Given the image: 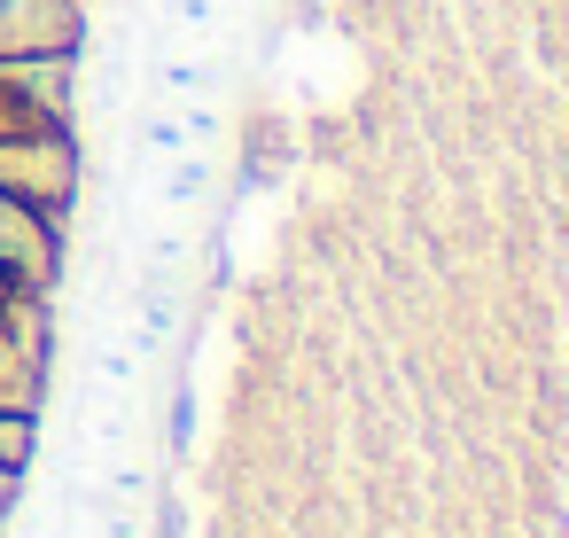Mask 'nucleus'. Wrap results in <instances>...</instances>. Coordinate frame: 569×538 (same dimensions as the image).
I'll return each instance as SVG.
<instances>
[{
  "label": "nucleus",
  "mask_w": 569,
  "mask_h": 538,
  "mask_svg": "<svg viewBox=\"0 0 569 538\" xmlns=\"http://www.w3.org/2000/svg\"><path fill=\"white\" fill-rule=\"evenodd\" d=\"M0 188L17 203L48 211L56 227H71V211L87 203V149L71 126H9L0 133Z\"/></svg>",
  "instance_id": "f257e3e1"
},
{
  "label": "nucleus",
  "mask_w": 569,
  "mask_h": 538,
  "mask_svg": "<svg viewBox=\"0 0 569 538\" xmlns=\"http://www.w3.org/2000/svg\"><path fill=\"white\" fill-rule=\"evenodd\" d=\"M63 235L71 227H56L48 211H32V203H17L9 188H0V281L9 289H56L63 258H71Z\"/></svg>",
  "instance_id": "f03ea898"
},
{
  "label": "nucleus",
  "mask_w": 569,
  "mask_h": 538,
  "mask_svg": "<svg viewBox=\"0 0 569 538\" xmlns=\"http://www.w3.org/2000/svg\"><path fill=\"white\" fill-rule=\"evenodd\" d=\"M71 48H87V9L79 0H0V63L71 56Z\"/></svg>",
  "instance_id": "7ed1b4c3"
},
{
  "label": "nucleus",
  "mask_w": 569,
  "mask_h": 538,
  "mask_svg": "<svg viewBox=\"0 0 569 538\" xmlns=\"http://www.w3.org/2000/svg\"><path fill=\"white\" fill-rule=\"evenodd\" d=\"M219 32H227V0H164V40L211 48Z\"/></svg>",
  "instance_id": "20e7f679"
},
{
  "label": "nucleus",
  "mask_w": 569,
  "mask_h": 538,
  "mask_svg": "<svg viewBox=\"0 0 569 538\" xmlns=\"http://www.w3.org/2000/svg\"><path fill=\"white\" fill-rule=\"evenodd\" d=\"M48 452V414H0V468L32 476Z\"/></svg>",
  "instance_id": "39448f33"
},
{
  "label": "nucleus",
  "mask_w": 569,
  "mask_h": 538,
  "mask_svg": "<svg viewBox=\"0 0 569 538\" xmlns=\"http://www.w3.org/2000/svg\"><path fill=\"white\" fill-rule=\"evenodd\" d=\"M17 507H24V476H17V468H0V530L17 522Z\"/></svg>",
  "instance_id": "423d86ee"
},
{
  "label": "nucleus",
  "mask_w": 569,
  "mask_h": 538,
  "mask_svg": "<svg viewBox=\"0 0 569 538\" xmlns=\"http://www.w3.org/2000/svg\"><path fill=\"white\" fill-rule=\"evenodd\" d=\"M0 343H9V328H0Z\"/></svg>",
  "instance_id": "0eeeda50"
},
{
  "label": "nucleus",
  "mask_w": 569,
  "mask_h": 538,
  "mask_svg": "<svg viewBox=\"0 0 569 538\" xmlns=\"http://www.w3.org/2000/svg\"><path fill=\"white\" fill-rule=\"evenodd\" d=\"M0 297H9V281H0Z\"/></svg>",
  "instance_id": "6e6552de"
}]
</instances>
